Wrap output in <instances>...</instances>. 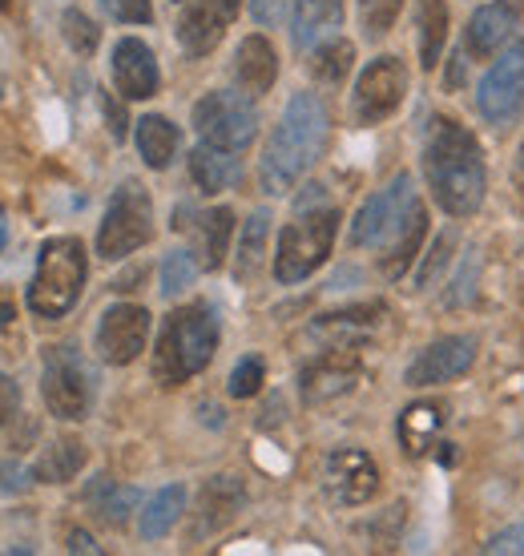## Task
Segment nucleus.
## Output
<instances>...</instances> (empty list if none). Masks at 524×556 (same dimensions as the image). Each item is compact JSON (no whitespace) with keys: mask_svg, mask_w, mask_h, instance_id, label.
<instances>
[{"mask_svg":"<svg viewBox=\"0 0 524 556\" xmlns=\"http://www.w3.org/2000/svg\"><path fill=\"white\" fill-rule=\"evenodd\" d=\"M476 113L488 126H512L524 113V45L504 49L476 89Z\"/></svg>","mask_w":524,"mask_h":556,"instance_id":"nucleus-10","label":"nucleus"},{"mask_svg":"<svg viewBox=\"0 0 524 556\" xmlns=\"http://www.w3.org/2000/svg\"><path fill=\"white\" fill-rule=\"evenodd\" d=\"M403 98H408V65L400 56H375L372 65L359 73L351 113L359 126H379L384 117L400 110Z\"/></svg>","mask_w":524,"mask_h":556,"instance_id":"nucleus-9","label":"nucleus"},{"mask_svg":"<svg viewBox=\"0 0 524 556\" xmlns=\"http://www.w3.org/2000/svg\"><path fill=\"white\" fill-rule=\"evenodd\" d=\"M89 263L77 238H49L37 254V270L28 282V311L41 319H65L85 291Z\"/></svg>","mask_w":524,"mask_h":556,"instance_id":"nucleus-4","label":"nucleus"},{"mask_svg":"<svg viewBox=\"0 0 524 556\" xmlns=\"http://www.w3.org/2000/svg\"><path fill=\"white\" fill-rule=\"evenodd\" d=\"M97 492H101V496H97V516H101L105 525H125V516L134 513V504H138V488L101 484Z\"/></svg>","mask_w":524,"mask_h":556,"instance_id":"nucleus-34","label":"nucleus"},{"mask_svg":"<svg viewBox=\"0 0 524 556\" xmlns=\"http://www.w3.org/2000/svg\"><path fill=\"white\" fill-rule=\"evenodd\" d=\"M424 174H428L432 198L444 214L472 218L484 206L488 174H484L481 141L452 117H432L424 134Z\"/></svg>","mask_w":524,"mask_h":556,"instance_id":"nucleus-1","label":"nucleus"},{"mask_svg":"<svg viewBox=\"0 0 524 556\" xmlns=\"http://www.w3.org/2000/svg\"><path fill=\"white\" fill-rule=\"evenodd\" d=\"M158 61H153L150 45L138 41V37H125L113 49V85L117 93L129 101H146L158 93Z\"/></svg>","mask_w":524,"mask_h":556,"instance_id":"nucleus-17","label":"nucleus"},{"mask_svg":"<svg viewBox=\"0 0 524 556\" xmlns=\"http://www.w3.org/2000/svg\"><path fill=\"white\" fill-rule=\"evenodd\" d=\"M250 16L259 25H278L287 16V0H250Z\"/></svg>","mask_w":524,"mask_h":556,"instance_id":"nucleus-39","label":"nucleus"},{"mask_svg":"<svg viewBox=\"0 0 524 556\" xmlns=\"http://www.w3.org/2000/svg\"><path fill=\"white\" fill-rule=\"evenodd\" d=\"M266 235H271V214L266 210H254L242 226V235H238V263H235V275L242 282L262 270V258H266Z\"/></svg>","mask_w":524,"mask_h":556,"instance_id":"nucleus-29","label":"nucleus"},{"mask_svg":"<svg viewBox=\"0 0 524 556\" xmlns=\"http://www.w3.org/2000/svg\"><path fill=\"white\" fill-rule=\"evenodd\" d=\"M194 129L202 134V141L222 146V150H247L254 134H259V110L250 105L247 93H207L194 105Z\"/></svg>","mask_w":524,"mask_h":556,"instance_id":"nucleus-8","label":"nucleus"},{"mask_svg":"<svg viewBox=\"0 0 524 556\" xmlns=\"http://www.w3.org/2000/svg\"><path fill=\"white\" fill-rule=\"evenodd\" d=\"M16 404H21V391L9 376H0V428L16 416Z\"/></svg>","mask_w":524,"mask_h":556,"instance_id":"nucleus-40","label":"nucleus"},{"mask_svg":"<svg viewBox=\"0 0 524 556\" xmlns=\"http://www.w3.org/2000/svg\"><path fill=\"white\" fill-rule=\"evenodd\" d=\"M512 33H516V4L509 9H504V0L481 4L464 33V53H472L476 61H492L512 41Z\"/></svg>","mask_w":524,"mask_h":556,"instance_id":"nucleus-18","label":"nucleus"},{"mask_svg":"<svg viewBox=\"0 0 524 556\" xmlns=\"http://www.w3.org/2000/svg\"><path fill=\"white\" fill-rule=\"evenodd\" d=\"M327 134H332L327 105L315 93H295L287 101L283 122L275 126L266 150H262V166H259L262 190L266 194H287L290 186L319 162V153L327 146Z\"/></svg>","mask_w":524,"mask_h":556,"instance_id":"nucleus-2","label":"nucleus"},{"mask_svg":"<svg viewBox=\"0 0 524 556\" xmlns=\"http://www.w3.org/2000/svg\"><path fill=\"white\" fill-rule=\"evenodd\" d=\"M444 428V407L424 400V404H412L408 412L400 416V440H403V452H412V456H424L432 447V440L440 435Z\"/></svg>","mask_w":524,"mask_h":556,"instance_id":"nucleus-28","label":"nucleus"},{"mask_svg":"<svg viewBox=\"0 0 524 556\" xmlns=\"http://www.w3.org/2000/svg\"><path fill=\"white\" fill-rule=\"evenodd\" d=\"M41 395L57 419H85L93 407V371L77 348L57 343L41 359Z\"/></svg>","mask_w":524,"mask_h":556,"instance_id":"nucleus-6","label":"nucleus"},{"mask_svg":"<svg viewBox=\"0 0 524 556\" xmlns=\"http://www.w3.org/2000/svg\"><path fill=\"white\" fill-rule=\"evenodd\" d=\"M242 0H190L178 16V45L186 56H207L219 49L226 28L235 25Z\"/></svg>","mask_w":524,"mask_h":556,"instance_id":"nucleus-15","label":"nucleus"},{"mask_svg":"<svg viewBox=\"0 0 524 556\" xmlns=\"http://www.w3.org/2000/svg\"><path fill=\"white\" fill-rule=\"evenodd\" d=\"M262 379H266V371H262V359L259 355H247V359H238V367L230 371V395L235 400H250V395H259Z\"/></svg>","mask_w":524,"mask_h":556,"instance_id":"nucleus-36","label":"nucleus"},{"mask_svg":"<svg viewBox=\"0 0 524 556\" xmlns=\"http://www.w3.org/2000/svg\"><path fill=\"white\" fill-rule=\"evenodd\" d=\"M327 492L344 508L367 504L379 492V468H375V459L367 452H359V447H335L332 456H327Z\"/></svg>","mask_w":524,"mask_h":556,"instance_id":"nucleus-16","label":"nucleus"},{"mask_svg":"<svg viewBox=\"0 0 524 556\" xmlns=\"http://www.w3.org/2000/svg\"><path fill=\"white\" fill-rule=\"evenodd\" d=\"M61 33H65V41L77 56H89L101 41V28L82 13V9H70V13L61 16Z\"/></svg>","mask_w":524,"mask_h":556,"instance_id":"nucleus-33","label":"nucleus"},{"mask_svg":"<svg viewBox=\"0 0 524 556\" xmlns=\"http://www.w3.org/2000/svg\"><path fill=\"white\" fill-rule=\"evenodd\" d=\"M415 28H420V65L436 70L448 45V4L444 0H415Z\"/></svg>","mask_w":524,"mask_h":556,"instance_id":"nucleus-26","label":"nucleus"},{"mask_svg":"<svg viewBox=\"0 0 524 556\" xmlns=\"http://www.w3.org/2000/svg\"><path fill=\"white\" fill-rule=\"evenodd\" d=\"M198 266L202 263L194 258V251H170L166 263H162V294L174 299V294L186 291L194 278H198Z\"/></svg>","mask_w":524,"mask_h":556,"instance_id":"nucleus-32","label":"nucleus"},{"mask_svg":"<svg viewBox=\"0 0 524 556\" xmlns=\"http://www.w3.org/2000/svg\"><path fill=\"white\" fill-rule=\"evenodd\" d=\"M344 25V0H299L295 4V49H315Z\"/></svg>","mask_w":524,"mask_h":556,"instance_id":"nucleus-24","label":"nucleus"},{"mask_svg":"<svg viewBox=\"0 0 524 556\" xmlns=\"http://www.w3.org/2000/svg\"><path fill=\"white\" fill-rule=\"evenodd\" d=\"M82 468H85V444L61 435V440H53V444L41 452V459L33 464V480H41V484H70Z\"/></svg>","mask_w":524,"mask_h":556,"instance_id":"nucleus-25","label":"nucleus"},{"mask_svg":"<svg viewBox=\"0 0 524 556\" xmlns=\"http://www.w3.org/2000/svg\"><path fill=\"white\" fill-rule=\"evenodd\" d=\"M359 371H363L359 351L351 343H332L327 351H319L315 359L303 363L299 391H303L307 404H327V400H339V395L355 388Z\"/></svg>","mask_w":524,"mask_h":556,"instance_id":"nucleus-12","label":"nucleus"},{"mask_svg":"<svg viewBox=\"0 0 524 556\" xmlns=\"http://www.w3.org/2000/svg\"><path fill=\"white\" fill-rule=\"evenodd\" d=\"M182 508H186V488L182 484L162 488V492L141 508V536H146V541H162V536L178 525Z\"/></svg>","mask_w":524,"mask_h":556,"instance_id":"nucleus-30","label":"nucleus"},{"mask_svg":"<svg viewBox=\"0 0 524 556\" xmlns=\"http://www.w3.org/2000/svg\"><path fill=\"white\" fill-rule=\"evenodd\" d=\"M101 4H105V13L125 21V25H150L153 21L150 0H101Z\"/></svg>","mask_w":524,"mask_h":556,"instance_id":"nucleus-37","label":"nucleus"},{"mask_svg":"<svg viewBox=\"0 0 524 556\" xmlns=\"http://www.w3.org/2000/svg\"><path fill=\"white\" fill-rule=\"evenodd\" d=\"M400 9H403V0H359L363 33H367V37H384V33H391Z\"/></svg>","mask_w":524,"mask_h":556,"instance_id":"nucleus-35","label":"nucleus"},{"mask_svg":"<svg viewBox=\"0 0 524 556\" xmlns=\"http://www.w3.org/2000/svg\"><path fill=\"white\" fill-rule=\"evenodd\" d=\"M335 230H339V210L319 206L303 210L295 223L283 226L278 235V254H275V278L283 287H295L327 263V254L335 247Z\"/></svg>","mask_w":524,"mask_h":556,"instance_id":"nucleus-5","label":"nucleus"},{"mask_svg":"<svg viewBox=\"0 0 524 556\" xmlns=\"http://www.w3.org/2000/svg\"><path fill=\"white\" fill-rule=\"evenodd\" d=\"M150 339V311L138 303H117L110 306L101 323H97V355L110 367H125L146 351Z\"/></svg>","mask_w":524,"mask_h":556,"instance_id":"nucleus-13","label":"nucleus"},{"mask_svg":"<svg viewBox=\"0 0 524 556\" xmlns=\"http://www.w3.org/2000/svg\"><path fill=\"white\" fill-rule=\"evenodd\" d=\"M512 181H516V198L524 202V141H521V150H516V166H512Z\"/></svg>","mask_w":524,"mask_h":556,"instance_id":"nucleus-44","label":"nucleus"},{"mask_svg":"<svg viewBox=\"0 0 524 556\" xmlns=\"http://www.w3.org/2000/svg\"><path fill=\"white\" fill-rule=\"evenodd\" d=\"M4 242H9V226H4V210H0V251H4Z\"/></svg>","mask_w":524,"mask_h":556,"instance_id":"nucleus-45","label":"nucleus"},{"mask_svg":"<svg viewBox=\"0 0 524 556\" xmlns=\"http://www.w3.org/2000/svg\"><path fill=\"white\" fill-rule=\"evenodd\" d=\"M105 122H110V134L117 141L125 138V117H122V105H113L110 98H105Z\"/></svg>","mask_w":524,"mask_h":556,"instance_id":"nucleus-42","label":"nucleus"},{"mask_svg":"<svg viewBox=\"0 0 524 556\" xmlns=\"http://www.w3.org/2000/svg\"><path fill=\"white\" fill-rule=\"evenodd\" d=\"M275 77H278V56H275V49H271L266 37H247V41L238 45L235 81L247 98H262V93H271Z\"/></svg>","mask_w":524,"mask_h":556,"instance_id":"nucleus-20","label":"nucleus"},{"mask_svg":"<svg viewBox=\"0 0 524 556\" xmlns=\"http://www.w3.org/2000/svg\"><path fill=\"white\" fill-rule=\"evenodd\" d=\"M484 553H524V529H509L504 536H492Z\"/></svg>","mask_w":524,"mask_h":556,"instance_id":"nucleus-41","label":"nucleus"},{"mask_svg":"<svg viewBox=\"0 0 524 556\" xmlns=\"http://www.w3.org/2000/svg\"><path fill=\"white\" fill-rule=\"evenodd\" d=\"M190 178L198 181V190L222 194V190H230V186L242 178V166H238L235 150H222V146L202 141V146L190 153Z\"/></svg>","mask_w":524,"mask_h":556,"instance_id":"nucleus-23","label":"nucleus"},{"mask_svg":"<svg viewBox=\"0 0 524 556\" xmlns=\"http://www.w3.org/2000/svg\"><path fill=\"white\" fill-rule=\"evenodd\" d=\"M182 230H194V254L207 270H219L226 263V247H230V235H235V214L226 206L207 210L198 214V223H186Z\"/></svg>","mask_w":524,"mask_h":556,"instance_id":"nucleus-21","label":"nucleus"},{"mask_svg":"<svg viewBox=\"0 0 524 556\" xmlns=\"http://www.w3.org/2000/svg\"><path fill=\"white\" fill-rule=\"evenodd\" d=\"M4 9H9V0H0V13H4Z\"/></svg>","mask_w":524,"mask_h":556,"instance_id":"nucleus-46","label":"nucleus"},{"mask_svg":"<svg viewBox=\"0 0 524 556\" xmlns=\"http://www.w3.org/2000/svg\"><path fill=\"white\" fill-rule=\"evenodd\" d=\"M415 202V186L408 174H396L379 194H372L359 206L355 223H351V247H384L391 230L403 223V214Z\"/></svg>","mask_w":524,"mask_h":556,"instance_id":"nucleus-11","label":"nucleus"},{"mask_svg":"<svg viewBox=\"0 0 524 556\" xmlns=\"http://www.w3.org/2000/svg\"><path fill=\"white\" fill-rule=\"evenodd\" d=\"M138 153L150 169H166L178 153V126L162 113H146L138 122Z\"/></svg>","mask_w":524,"mask_h":556,"instance_id":"nucleus-27","label":"nucleus"},{"mask_svg":"<svg viewBox=\"0 0 524 556\" xmlns=\"http://www.w3.org/2000/svg\"><path fill=\"white\" fill-rule=\"evenodd\" d=\"M472 363H476V339L472 334H444V339L428 343V348L408 363L403 383L408 388H436V383L469 376Z\"/></svg>","mask_w":524,"mask_h":556,"instance_id":"nucleus-14","label":"nucleus"},{"mask_svg":"<svg viewBox=\"0 0 524 556\" xmlns=\"http://www.w3.org/2000/svg\"><path fill=\"white\" fill-rule=\"evenodd\" d=\"M424 235H428V210H424V202L415 198L412 210L403 214V223L391 230V238H387L384 247H379V270H384L387 278H403L408 275V266L420 258V242H424Z\"/></svg>","mask_w":524,"mask_h":556,"instance_id":"nucleus-19","label":"nucleus"},{"mask_svg":"<svg viewBox=\"0 0 524 556\" xmlns=\"http://www.w3.org/2000/svg\"><path fill=\"white\" fill-rule=\"evenodd\" d=\"M351 61H355V49H351V41H319L315 49H311V73H315L323 85H339L351 73Z\"/></svg>","mask_w":524,"mask_h":556,"instance_id":"nucleus-31","label":"nucleus"},{"mask_svg":"<svg viewBox=\"0 0 524 556\" xmlns=\"http://www.w3.org/2000/svg\"><path fill=\"white\" fill-rule=\"evenodd\" d=\"M70 548L73 553H101L89 532H70Z\"/></svg>","mask_w":524,"mask_h":556,"instance_id":"nucleus-43","label":"nucleus"},{"mask_svg":"<svg viewBox=\"0 0 524 556\" xmlns=\"http://www.w3.org/2000/svg\"><path fill=\"white\" fill-rule=\"evenodd\" d=\"M153 238V202L138 181H125L113 194L101 230H97V254L101 258H125V254L141 251Z\"/></svg>","mask_w":524,"mask_h":556,"instance_id":"nucleus-7","label":"nucleus"},{"mask_svg":"<svg viewBox=\"0 0 524 556\" xmlns=\"http://www.w3.org/2000/svg\"><path fill=\"white\" fill-rule=\"evenodd\" d=\"M219 351V315L207 303H190L170 311L153 348V379L162 388H182L186 379L207 371Z\"/></svg>","mask_w":524,"mask_h":556,"instance_id":"nucleus-3","label":"nucleus"},{"mask_svg":"<svg viewBox=\"0 0 524 556\" xmlns=\"http://www.w3.org/2000/svg\"><path fill=\"white\" fill-rule=\"evenodd\" d=\"M242 484L230 480V476H219L202 488V504H198V525H194V541H202L210 532H219L222 525H230L235 513L242 508Z\"/></svg>","mask_w":524,"mask_h":556,"instance_id":"nucleus-22","label":"nucleus"},{"mask_svg":"<svg viewBox=\"0 0 524 556\" xmlns=\"http://www.w3.org/2000/svg\"><path fill=\"white\" fill-rule=\"evenodd\" d=\"M448 254H452V235H440L436 238V247H432V254H428V263H424V270H420V291L424 287H432V278H436V270H444L448 266Z\"/></svg>","mask_w":524,"mask_h":556,"instance_id":"nucleus-38","label":"nucleus"}]
</instances>
